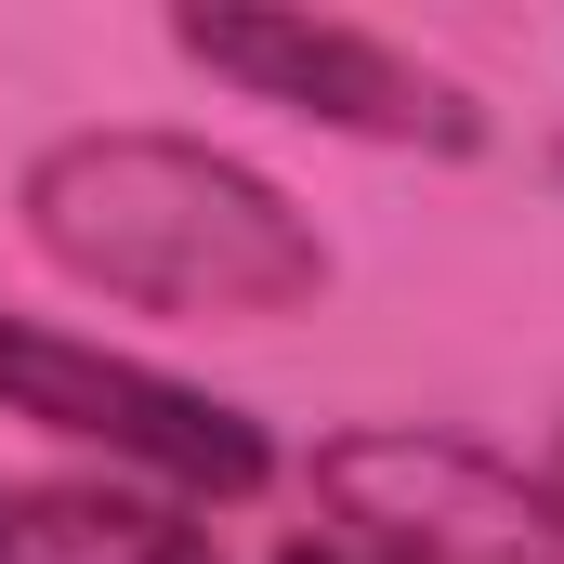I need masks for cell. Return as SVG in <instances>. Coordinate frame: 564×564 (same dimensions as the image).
<instances>
[{
  "instance_id": "6",
  "label": "cell",
  "mask_w": 564,
  "mask_h": 564,
  "mask_svg": "<svg viewBox=\"0 0 564 564\" xmlns=\"http://www.w3.org/2000/svg\"><path fill=\"white\" fill-rule=\"evenodd\" d=\"M276 564H368V552H341V539H289Z\"/></svg>"
},
{
  "instance_id": "5",
  "label": "cell",
  "mask_w": 564,
  "mask_h": 564,
  "mask_svg": "<svg viewBox=\"0 0 564 564\" xmlns=\"http://www.w3.org/2000/svg\"><path fill=\"white\" fill-rule=\"evenodd\" d=\"M0 564H224V539L132 486H0Z\"/></svg>"
},
{
  "instance_id": "7",
  "label": "cell",
  "mask_w": 564,
  "mask_h": 564,
  "mask_svg": "<svg viewBox=\"0 0 564 564\" xmlns=\"http://www.w3.org/2000/svg\"><path fill=\"white\" fill-rule=\"evenodd\" d=\"M539 486H552V512H564V433H552V473H539Z\"/></svg>"
},
{
  "instance_id": "4",
  "label": "cell",
  "mask_w": 564,
  "mask_h": 564,
  "mask_svg": "<svg viewBox=\"0 0 564 564\" xmlns=\"http://www.w3.org/2000/svg\"><path fill=\"white\" fill-rule=\"evenodd\" d=\"M328 539L368 564H564V512L552 486L473 433L433 421H355L302 459Z\"/></svg>"
},
{
  "instance_id": "1",
  "label": "cell",
  "mask_w": 564,
  "mask_h": 564,
  "mask_svg": "<svg viewBox=\"0 0 564 564\" xmlns=\"http://www.w3.org/2000/svg\"><path fill=\"white\" fill-rule=\"evenodd\" d=\"M26 250L93 302L184 315V328H289L328 302V237L250 158L197 132H53L13 171Z\"/></svg>"
},
{
  "instance_id": "2",
  "label": "cell",
  "mask_w": 564,
  "mask_h": 564,
  "mask_svg": "<svg viewBox=\"0 0 564 564\" xmlns=\"http://www.w3.org/2000/svg\"><path fill=\"white\" fill-rule=\"evenodd\" d=\"M0 421L66 433V446H93L106 473H144L184 512H237V499L276 486V446H263L250 408H224V394H197L144 355H106L79 328H40V315H0Z\"/></svg>"
},
{
  "instance_id": "3",
  "label": "cell",
  "mask_w": 564,
  "mask_h": 564,
  "mask_svg": "<svg viewBox=\"0 0 564 564\" xmlns=\"http://www.w3.org/2000/svg\"><path fill=\"white\" fill-rule=\"evenodd\" d=\"M171 53L210 66L224 93L250 106H289L341 144H394V158H486V106L421 66L408 40L381 26H341V13H289V0H197L171 13Z\"/></svg>"
}]
</instances>
